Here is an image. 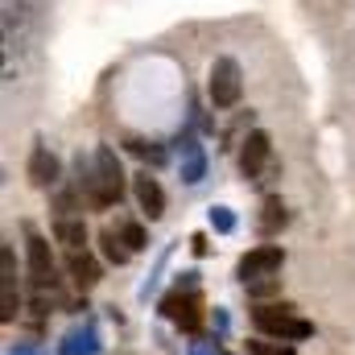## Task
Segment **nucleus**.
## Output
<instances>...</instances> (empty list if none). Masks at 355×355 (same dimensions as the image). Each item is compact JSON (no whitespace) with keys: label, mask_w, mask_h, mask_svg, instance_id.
Returning a JSON list of instances; mask_svg holds the SVG:
<instances>
[{"label":"nucleus","mask_w":355,"mask_h":355,"mask_svg":"<svg viewBox=\"0 0 355 355\" xmlns=\"http://www.w3.org/2000/svg\"><path fill=\"white\" fill-rule=\"evenodd\" d=\"M124 194V170L116 162V153L107 145L95 149V166H91V178H87V202L95 211H107L112 202H120Z\"/></svg>","instance_id":"1"},{"label":"nucleus","mask_w":355,"mask_h":355,"mask_svg":"<svg viewBox=\"0 0 355 355\" xmlns=\"http://www.w3.org/2000/svg\"><path fill=\"white\" fill-rule=\"evenodd\" d=\"M252 322H257L261 335H272L281 343H297V339H310L314 335V327L306 318H297L289 302H261L252 310Z\"/></svg>","instance_id":"2"},{"label":"nucleus","mask_w":355,"mask_h":355,"mask_svg":"<svg viewBox=\"0 0 355 355\" xmlns=\"http://www.w3.org/2000/svg\"><path fill=\"white\" fill-rule=\"evenodd\" d=\"M162 314L178 322L182 331H198L202 314H198V293H194V272H186V281H178V289L162 302Z\"/></svg>","instance_id":"3"},{"label":"nucleus","mask_w":355,"mask_h":355,"mask_svg":"<svg viewBox=\"0 0 355 355\" xmlns=\"http://www.w3.org/2000/svg\"><path fill=\"white\" fill-rule=\"evenodd\" d=\"M211 103L219 107V112H227V107H236L240 103V67H236V58H215V67H211Z\"/></svg>","instance_id":"4"},{"label":"nucleus","mask_w":355,"mask_h":355,"mask_svg":"<svg viewBox=\"0 0 355 355\" xmlns=\"http://www.w3.org/2000/svg\"><path fill=\"white\" fill-rule=\"evenodd\" d=\"M285 265V252L277 248V244H261V248H252L248 257H240V281L248 285V281H261V277H277Z\"/></svg>","instance_id":"5"},{"label":"nucleus","mask_w":355,"mask_h":355,"mask_svg":"<svg viewBox=\"0 0 355 355\" xmlns=\"http://www.w3.org/2000/svg\"><path fill=\"white\" fill-rule=\"evenodd\" d=\"M25 252H29V272H33V281H37L42 289L58 281V268H54V257H50V244H46V236H37L33 227H25Z\"/></svg>","instance_id":"6"},{"label":"nucleus","mask_w":355,"mask_h":355,"mask_svg":"<svg viewBox=\"0 0 355 355\" xmlns=\"http://www.w3.org/2000/svg\"><path fill=\"white\" fill-rule=\"evenodd\" d=\"M132 190H137V202H141V211L149 219H162L166 215V190H162V182L149 174V170H141V174L132 178Z\"/></svg>","instance_id":"7"},{"label":"nucleus","mask_w":355,"mask_h":355,"mask_svg":"<svg viewBox=\"0 0 355 355\" xmlns=\"http://www.w3.org/2000/svg\"><path fill=\"white\" fill-rule=\"evenodd\" d=\"M265 162H268V137L257 128V132H248V141H244V149H240V174L261 178Z\"/></svg>","instance_id":"8"},{"label":"nucleus","mask_w":355,"mask_h":355,"mask_svg":"<svg viewBox=\"0 0 355 355\" xmlns=\"http://www.w3.org/2000/svg\"><path fill=\"white\" fill-rule=\"evenodd\" d=\"M29 182H33V186H54V182H58V157H54L46 145H37L33 157H29Z\"/></svg>","instance_id":"9"},{"label":"nucleus","mask_w":355,"mask_h":355,"mask_svg":"<svg viewBox=\"0 0 355 355\" xmlns=\"http://www.w3.org/2000/svg\"><path fill=\"white\" fill-rule=\"evenodd\" d=\"M178 153H182V178L186 182H202V149L194 145V137L186 132V137H178Z\"/></svg>","instance_id":"10"},{"label":"nucleus","mask_w":355,"mask_h":355,"mask_svg":"<svg viewBox=\"0 0 355 355\" xmlns=\"http://www.w3.org/2000/svg\"><path fill=\"white\" fill-rule=\"evenodd\" d=\"M54 236H58V244H67L71 252H83V248H87V223H83V219H67V215H62V219L54 223Z\"/></svg>","instance_id":"11"},{"label":"nucleus","mask_w":355,"mask_h":355,"mask_svg":"<svg viewBox=\"0 0 355 355\" xmlns=\"http://www.w3.org/2000/svg\"><path fill=\"white\" fill-rule=\"evenodd\" d=\"M67 272H71V281H75L79 289H91V285L99 281V265L91 261L87 252H71V261H67Z\"/></svg>","instance_id":"12"},{"label":"nucleus","mask_w":355,"mask_h":355,"mask_svg":"<svg viewBox=\"0 0 355 355\" xmlns=\"http://www.w3.org/2000/svg\"><path fill=\"white\" fill-rule=\"evenodd\" d=\"M62 355H95L99 352V343H95V331L91 327H75L67 339H62V347H58Z\"/></svg>","instance_id":"13"},{"label":"nucleus","mask_w":355,"mask_h":355,"mask_svg":"<svg viewBox=\"0 0 355 355\" xmlns=\"http://www.w3.org/2000/svg\"><path fill=\"white\" fill-rule=\"evenodd\" d=\"M99 244H103L107 265H128V257H132V252H128V244H124L116 232H103V236H99Z\"/></svg>","instance_id":"14"},{"label":"nucleus","mask_w":355,"mask_h":355,"mask_svg":"<svg viewBox=\"0 0 355 355\" xmlns=\"http://www.w3.org/2000/svg\"><path fill=\"white\" fill-rule=\"evenodd\" d=\"M128 149H132L137 157L153 162V166H162V162H166V149H162V145H153V141H128Z\"/></svg>","instance_id":"15"},{"label":"nucleus","mask_w":355,"mask_h":355,"mask_svg":"<svg viewBox=\"0 0 355 355\" xmlns=\"http://www.w3.org/2000/svg\"><path fill=\"white\" fill-rule=\"evenodd\" d=\"M120 240L128 244V252H141V248L149 244V240H145V227H141V223H124V227H120Z\"/></svg>","instance_id":"16"},{"label":"nucleus","mask_w":355,"mask_h":355,"mask_svg":"<svg viewBox=\"0 0 355 355\" xmlns=\"http://www.w3.org/2000/svg\"><path fill=\"white\" fill-rule=\"evenodd\" d=\"M248 355H293V347L289 343H272V339H252Z\"/></svg>","instance_id":"17"},{"label":"nucleus","mask_w":355,"mask_h":355,"mask_svg":"<svg viewBox=\"0 0 355 355\" xmlns=\"http://www.w3.org/2000/svg\"><path fill=\"white\" fill-rule=\"evenodd\" d=\"M277 223H285V207L277 198H268L265 202V227H277Z\"/></svg>","instance_id":"18"},{"label":"nucleus","mask_w":355,"mask_h":355,"mask_svg":"<svg viewBox=\"0 0 355 355\" xmlns=\"http://www.w3.org/2000/svg\"><path fill=\"white\" fill-rule=\"evenodd\" d=\"M211 223H215L219 232H232V227H236V219H232L227 207H215V211H211Z\"/></svg>","instance_id":"19"},{"label":"nucleus","mask_w":355,"mask_h":355,"mask_svg":"<svg viewBox=\"0 0 355 355\" xmlns=\"http://www.w3.org/2000/svg\"><path fill=\"white\" fill-rule=\"evenodd\" d=\"M277 289V277H261V281H248V293L252 297H265V293H272Z\"/></svg>","instance_id":"20"},{"label":"nucleus","mask_w":355,"mask_h":355,"mask_svg":"<svg viewBox=\"0 0 355 355\" xmlns=\"http://www.w3.org/2000/svg\"><path fill=\"white\" fill-rule=\"evenodd\" d=\"M12 355H33V347H25V343H17V347H12Z\"/></svg>","instance_id":"21"}]
</instances>
